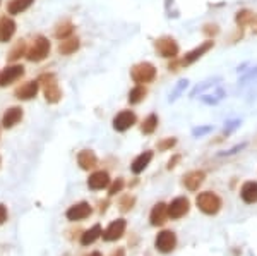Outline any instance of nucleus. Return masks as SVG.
I'll return each mask as SVG.
<instances>
[{
	"mask_svg": "<svg viewBox=\"0 0 257 256\" xmlns=\"http://www.w3.org/2000/svg\"><path fill=\"white\" fill-rule=\"evenodd\" d=\"M41 81H45V98L48 103H57L62 98V92L55 81L53 74H45L41 76Z\"/></svg>",
	"mask_w": 257,
	"mask_h": 256,
	"instance_id": "6",
	"label": "nucleus"
},
{
	"mask_svg": "<svg viewBox=\"0 0 257 256\" xmlns=\"http://www.w3.org/2000/svg\"><path fill=\"white\" fill-rule=\"evenodd\" d=\"M7 220V206L6 205H0V225Z\"/></svg>",
	"mask_w": 257,
	"mask_h": 256,
	"instance_id": "34",
	"label": "nucleus"
},
{
	"mask_svg": "<svg viewBox=\"0 0 257 256\" xmlns=\"http://www.w3.org/2000/svg\"><path fill=\"white\" fill-rule=\"evenodd\" d=\"M168 217V205L165 203H156L151 210V215H149V220H151L153 225H163L167 222Z\"/></svg>",
	"mask_w": 257,
	"mask_h": 256,
	"instance_id": "16",
	"label": "nucleus"
},
{
	"mask_svg": "<svg viewBox=\"0 0 257 256\" xmlns=\"http://www.w3.org/2000/svg\"><path fill=\"white\" fill-rule=\"evenodd\" d=\"M21 119H23V109H19V107H12V109H9L6 114H4L2 126L7 127V129H11V127H14L16 124L21 121Z\"/></svg>",
	"mask_w": 257,
	"mask_h": 256,
	"instance_id": "21",
	"label": "nucleus"
},
{
	"mask_svg": "<svg viewBox=\"0 0 257 256\" xmlns=\"http://www.w3.org/2000/svg\"><path fill=\"white\" fill-rule=\"evenodd\" d=\"M202 33H204V35H208L209 38H211V36H216L218 35L219 28L216 26V24H206V26L202 28Z\"/></svg>",
	"mask_w": 257,
	"mask_h": 256,
	"instance_id": "32",
	"label": "nucleus"
},
{
	"mask_svg": "<svg viewBox=\"0 0 257 256\" xmlns=\"http://www.w3.org/2000/svg\"><path fill=\"white\" fill-rule=\"evenodd\" d=\"M254 33H255V35H257V23H255V26H254Z\"/></svg>",
	"mask_w": 257,
	"mask_h": 256,
	"instance_id": "38",
	"label": "nucleus"
},
{
	"mask_svg": "<svg viewBox=\"0 0 257 256\" xmlns=\"http://www.w3.org/2000/svg\"><path fill=\"white\" fill-rule=\"evenodd\" d=\"M178 160H180V156H175V158H172V160H170V162H168V168H173V167H175V163L178 162Z\"/></svg>",
	"mask_w": 257,
	"mask_h": 256,
	"instance_id": "35",
	"label": "nucleus"
},
{
	"mask_svg": "<svg viewBox=\"0 0 257 256\" xmlns=\"http://www.w3.org/2000/svg\"><path fill=\"white\" fill-rule=\"evenodd\" d=\"M72 31H74V26L67 21V23L60 24V26L57 28V30H55V36H57L59 40H65V38H70Z\"/></svg>",
	"mask_w": 257,
	"mask_h": 256,
	"instance_id": "28",
	"label": "nucleus"
},
{
	"mask_svg": "<svg viewBox=\"0 0 257 256\" xmlns=\"http://www.w3.org/2000/svg\"><path fill=\"white\" fill-rule=\"evenodd\" d=\"M204 179H206V174L202 170H192L184 176V186L189 191H197V189L201 188V184L204 183Z\"/></svg>",
	"mask_w": 257,
	"mask_h": 256,
	"instance_id": "15",
	"label": "nucleus"
},
{
	"mask_svg": "<svg viewBox=\"0 0 257 256\" xmlns=\"http://www.w3.org/2000/svg\"><path fill=\"white\" fill-rule=\"evenodd\" d=\"M33 2H35V0H11L9 6H7V12L12 16L21 14V12L30 9V7L33 6Z\"/></svg>",
	"mask_w": 257,
	"mask_h": 256,
	"instance_id": "23",
	"label": "nucleus"
},
{
	"mask_svg": "<svg viewBox=\"0 0 257 256\" xmlns=\"http://www.w3.org/2000/svg\"><path fill=\"white\" fill-rule=\"evenodd\" d=\"M24 50H26V45H24V41L21 40L19 43L16 45L14 48H12V52L9 53V59H11V60H18L19 57H21V55H23V53H24Z\"/></svg>",
	"mask_w": 257,
	"mask_h": 256,
	"instance_id": "29",
	"label": "nucleus"
},
{
	"mask_svg": "<svg viewBox=\"0 0 257 256\" xmlns=\"http://www.w3.org/2000/svg\"><path fill=\"white\" fill-rule=\"evenodd\" d=\"M196 203H197V208L201 210L202 213H206V215H214V213H218L219 208H221V200H219V196L211 191L201 193V195L197 196Z\"/></svg>",
	"mask_w": 257,
	"mask_h": 256,
	"instance_id": "2",
	"label": "nucleus"
},
{
	"mask_svg": "<svg viewBox=\"0 0 257 256\" xmlns=\"http://www.w3.org/2000/svg\"><path fill=\"white\" fill-rule=\"evenodd\" d=\"M214 47V41L213 40H206V41H202L199 47H196L194 50H190L185 53V57L184 59H180V64H182V67H187V65L190 64H194V62H197L199 59H201L202 55H206L211 48Z\"/></svg>",
	"mask_w": 257,
	"mask_h": 256,
	"instance_id": "5",
	"label": "nucleus"
},
{
	"mask_svg": "<svg viewBox=\"0 0 257 256\" xmlns=\"http://www.w3.org/2000/svg\"><path fill=\"white\" fill-rule=\"evenodd\" d=\"M48 53H50L48 38H45V36H38V38L35 40V43L31 45V48L28 50L26 57H28V60H31V62H41V60L47 59Z\"/></svg>",
	"mask_w": 257,
	"mask_h": 256,
	"instance_id": "4",
	"label": "nucleus"
},
{
	"mask_svg": "<svg viewBox=\"0 0 257 256\" xmlns=\"http://www.w3.org/2000/svg\"><path fill=\"white\" fill-rule=\"evenodd\" d=\"M77 163H79L82 170H89V168H94L98 165V158L91 150H82L77 155Z\"/></svg>",
	"mask_w": 257,
	"mask_h": 256,
	"instance_id": "19",
	"label": "nucleus"
},
{
	"mask_svg": "<svg viewBox=\"0 0 257 256\" xmlns=\"http://www.w3.org/2000/svg\"><path fill=\"white\" fill-rule=\"evenodd\" d=\"M151 160H153V151H143V153L136 156L134 162L131 163V170L134 172V174H141V172L146 170L148 165L151 163Z\"/></svg>",
	"mask_w": 257,
	"mask_h": 256,
	"instance_id": "17",
	"label": "nucleus"
},
{
	"mask_svg": "<svg viewBox=\"0 0 257 256\" xmlns=\"http://www.w3.org/2000/svg\"><path fill=\"white\" fill-rule=\"evenodd\" d=\"M240 196L245 203L252 205V203H257V183L255 181H248L242 186L240 189Z\"/></svg>",
	"mask_w": 257,
	"mask_h": 256,
	"instance_id": "20",
	"label": "nucleus"
},
{
	"mask_svg": "<svg viewBox=\"0 0 257 256\" xmlns=\"http://www.w3.org/2000/svg\"><path fill=\"white\" fill-rule=\"evenodd\" d=\"M89 256H101V253H98V251H94V253H91Z\"/></svg>",
	"mask_w": 257,
	"mask_h": 256,
	"instance_id": "37",
	"label": "nucleus"
},
{
	"mask_svg": "<svg viewBox=\"0 0 257 256\" xmlns=\"http://www.w3.org/2000/svg\"><path fill=\"white\" fill-rule=\"evenodd\" d=\"M155 48L158 52V55H161L163 59H177L178 52H180V47H178L177 40L172 38V36H161L155 41Z\"/></svg>",
	"mask_w": 257,
	"mask_h": 256,
	"instance_id": "3",
	"label": "nucleus"
},
{
	"mask_svg": "<svg viewBox=\"0 0 257 256\" xmlns=\"http://www.w3.org/2000/svg\"><path fill=\"white\" fill-rule=\"evenodd\" d=\"M79 48V38H65L60 41L59 45V52L62 53V55H70V53H74Z\"/></svg>",
	"mask_w": 257,
	"mask_h": 256,
	"instance_id": "25",
	"label": "nucleus"
},
{
	"mask_svg": "<svg viewBox=\"0 0 257 256\" xmlns=\"http://www.w3.org/2000/svg\"><path fill=\"white\" fill-rule=\"evenodd\" d=\"M189 208H190V203H189L187 198L178 196L168 205V217L173 218V220L182 218V217H185L189 213Z\"/></svg>",
	"mask_w": 257,
	"mask_h": 256,
	"instance_id": "9",
	"label": "nucleus"
},
{
	"mask_svg": "<svg viewBox=\"0 0 257 256\" xmlns=\"http://www.w3.org/2000/svg\"><path fill=\"white\" fill-rule=\"evenodd\" d=\"M125 253H123V249H117V251H113V253H111V256H123Z\"/></svg>",
	"mask_w": 257,
	"mask_h": 256,
	"instance_id": "36",
	"label": "nucleus"
},
{
	"mask_svg": "<svg viewBox=\"0 0 257 256\" xmlns=\"http://www.w3.org/2000/svg\"><path fill=\"white\" fill-rule=\"evenodd\" d=\"M123 184H125V183H123V179H120V177H118V179L110 186L108 195H110V196H113V195H117V193H120V191L123 189Z\"/></svg>",
	"mask_w": 257,
	"mask_h": 256,
	"instance_id": "30",
	"label": "nucleus"
},
{
	"mask_svg": "<svg viewBox=\"0 0 257 256\" xmlns=\"http://www.w3.org/2000/svg\"><path fill=\"white\" fill-rule=\"evenodd\" d=\"M158 115L156 114H149L146 119L143 121V126H141V131H143L144 134H153L156 131V127H158Z\"/></svg>",
	"mask_w": 257,
	"mask_h": 256,
	"instance_id": "27",
	"label": "nucleus"
},
{
	"mask_svg": "<svg viewBox=\"0 0 257 256\" xmlns=\"http://www.w3.org/2000/svg\"><path fill=\"white\" fill-rule=\"evenodd\" d=\"M40 90V81H28L26 84H23L21 88L16 90V98L19 100H31L36 97Z\"/></svg>",
	"mask_w": 257,
	"mask_h": 256,
	"instance_id": "14",
	"label": "nucleus"
},
{
	"mask_svg": "<svg viewBox=\"0 0 257 256\" xmlns=\"http://www.w3.org/2000/svg\"><path fill=\"white\" fill-rule=\"evenodd\" d=\"M146 95H148L146 86H144V84H136L134 88L128 92V103H131V105H138V103H141L144 98H146Z\"/></svg>",
	"mask_w": 257,
	"mask_h": 256,
	"instance_id": "24",
	"label": "nucleus"
},
{
	"mask_svg": "<svg viewBox=\"0 0 257 256\" xmlns=\"http://www.w3.org/2000/svg\"><path fill=\"white\" fill-rule=\"evenodd\" d=\"M99 236H103V230H101V225L96 224V225H93L89 230H86L84 234H82V237H81V244L82 246H89V244H93L94 241L99 237Z\"/></svg>",
	"mask_w": 257,
	"mask_h": 256,
	"instance_id": "22",
	"label": "nucleus"
},
{
	"mask_svg": "<svg viewBox=\"0 0 257 256\" xmlns=\"http://www.w3.org/2000/svg\"><path fill=\"white\" fill-rule=\"evenodd\" d=\"M88 186L89 189L93 191H99V189H105L110 186V176L106 174L105 170H98V172H93L88 179Z\"/></svg>",
	"mask_w": 257,
	"mask_h": 256,
	"instance_id": "13",
	"label": "nucleus"
},
{
	"mask_svg": "<svg viewBox=\"0 0 257 256\" xmlns=\"http://www.w3.org/2000/svg\"><path fill=\"white\" fill-rule=\"evenodd\" d=\"M91 205L86 203V201H81V203H76L72 205L70 208L67 210V213H65V217L69 218L70 222H77V220H84V218H88L91 215Z\"/></svg>",
	"mask_w": 257,
	"mask_h": 256,
	"instance_id": "10",
	"label": "nucleus"
},
{
	"mask_svg": "<svg viewBox=\"0 0 257 256\" xmlns=\"http://www.w3.org/2000/svg\"><path fill=\"white\" fill-rule=\"evenodd\" d=\"M125 220L123 218H118V220H113L111 224L106 227L105 230H103V239L105 241H117L123 236V232H125Z\"/></svg>",
	"mask_w": 257,
	"mask_h": 256,
	"instance_id": "11",
	"label": "nucleus"
},
{
	"mask_svg": "<svg viewBox=\"0 0 257 256\" xmlns=\"http://www.w3.org/2000/svg\"><path fill=\"white\" fill-rule=\"evenodd\" d=\"M24 74V67L23 65H9L6 67L2 72H0V86H9L14 81H18L21 76Z\"/></svg>",
	"mask_w": 257,
	"mask_h": 256,
	"instance_id": "12",
	"label": "nucleus"
},
{
	"mask_svg": "<svg viewBox=\"0 0 257 256\" xmlns=\"http://www.w3.org/2000/svg\"><path fill=\"white\" fill-rule=\"evenodd\" d=\"M132 205H134V198H131V196H125L122 201H120V206H122L123 212H127V210H131V208H132Z\"/></svg>",
	"mask_w": 257,
	"mask_h": 256,
	"instance_id": "33",
	"label": "nucleus"
},
{
	"mask_svg": "<svg viewBox=\"0 0 257 256\" xmlns=\"http://www.w3.org/2000/svg\"><path fill=\"white\" fill-rule=\"evenodd\" d=\"M255 16L252 11L248 9H243V11H238L237 16H235V23H237L238 28H245V26H250L252 23H254Z\"/></svg>",
	"mask_w": 257,
	"mask_h": 256,
	"instance_id": "26",
	"label": "nucleus"
},
{
	"mask_svg": "<svg viewBox=\"0 0 257 256\" xmlns=\"http://www.w3.org/2000/svg\"><path fill=\"white\" fill-rule=\"evenodd\" d=\"M175 144H177V139L175 138H168V139H165V141L158 143V150H161V151L170 150V148H173Z\"/></svg>",
	"mask_w": 257,
	"mask_h": 256,
	"instance_id": "31",
	"label": "nucleus"
},
{
	"mask_svg": "<svg viewBox=\"0 0 257 256\" xmlns=\"http://www.w3.org/2000/svg\"><path fill=\"white\" fill-rule=\"evenodd\" d=\"M136 122H138V117L132 110H122L113 117V129L118 131V133H125Z\"/></svg>",
	"mask_w": 257,
	"mask_h": 256,
	"instance_id": "7",
	"label": "nucleus"
},
{
	"mask_svg": "<svg viewBox=\"0 0 257 256\" xmlns=\"http://www.w3.org/2000/svg\"><path fill=\"white\" fill-rule=\"evenodd\" d=\"M156 67L151 62H139L131 69V77L136 84H148L156 79Z\"/></svg>",
	"mask_w": 257,
	"mask_h": 256,
	"instance_id": "1",
	"label": "nucleus"
},
{
	"mask_svg": "<svg viewBox=\"0 0 257 256\" xmlns=\"http://www.w3.org/2000/svg\"><path fill=\"white\" fill-rule=\"evenodd\" d=\"M16 33V23L11 18L0 19V43H7Z\"/></svg>",
	"mask_w": 257,
	"mask_h": 256,
	"instance_id": "18",
	"label": "nucleus"
},
{
	"mask_svg": "<svg viewBox=\"0 0 257 256\" xmlns=\"http://www.w3.org/2000/svg\"><path fill=\"white\" fill-rule=\"evenodd\" d=\"M155 244H156V249L161 251V253H172L177 246L175 232H172V230H163V232H160Z\"/></svg>",
	"mask_w": 257,
	"mask_h": 256,
	"instance_id": "8",
	"label": "nucleus"
}]
</instances>
